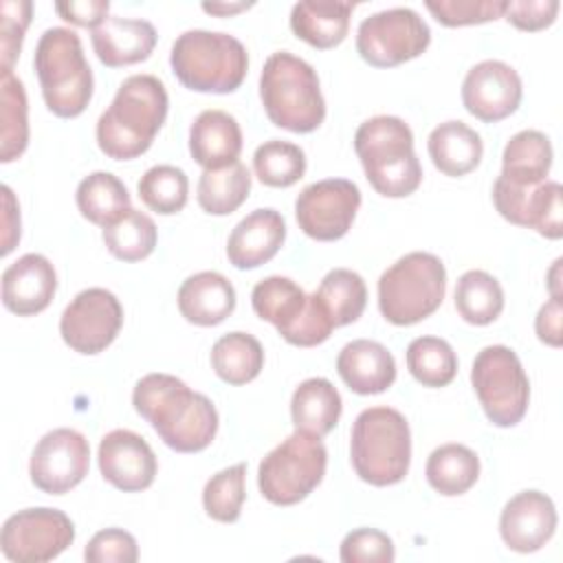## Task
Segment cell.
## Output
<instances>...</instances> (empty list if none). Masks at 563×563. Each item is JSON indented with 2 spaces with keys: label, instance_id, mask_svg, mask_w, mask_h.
I'll list each match as a JSON object with an SVG mask.
<instances>
[{
  "label": "cell",
  "instance_id": "cell-25",
  "mask_svg": "<svg viewBox=\"0 0 563 563\" xmlns=\"http://www.w3.org/2000/svg\"><path fill=\"white\" fill-rule=\"evenodd\" d=\"M242 130L224 110H202L189 128V154L205 169H220L238 161Z\"/></svg>",
  "mask_w": 563,
  "mask_h": 563
},
{
  "label": "cell",
  "instance_id": "cell-52",
  "mask_svg": "<svg viewBox=\"0 0 563 563\" xmlns=\"http://www.w3.org/2000/svg\"><path fill=\"white\" fill-rule=\"evenodd\" d=\"M561 257L554 260L552 268L548 271V288H550V297H561Z\"/></svg>",
  "mask_w": 563,
  "mask_h": 563
},
{
  "label": "cell",
  "instance_id": "cell-6",
  "mask_svg": "<svg viewBox=\"0 0 563 563\" xmlns=\"http://www.w3.org/2000/svg\"><path fill=\"white\" fill-rule=\"evenodd\" d=\"M33 66L46 108L62 119L79 117L92 99V68L73 29L51 26L35 46Z\"/></svg>",
  "mask_w": 563,
  "mask_h": 563
},
{
  "label": "cell",
  "instance_id": "cell-21",
  "mask_svg": "<svg viewBox=\"0 0 563 563\" xmlns=\"http://www.w3.org/2000/svg\"><path fill=\"white\" fill-rule=\"evenodd\" d=\"M57 290V273L48 257L24 253L2 273V303L18 317H31L48 308Z\"/></svg>",
  "mask_w": 563,
  "mask_h": 563
},
{
  "label": "cell",
  "instance_id": "cell-51",
  "mask_svg": "<svg viewBox=\"0 0 563 563\" xmlns=\"http://www.w3.org/2000/svg\"><path fill=\"white\" fill-rule=\"evenodd\" d=\"M253 2H202V11L213 15H233L244 9H251Z\"/></svg>",
  "mask_w": 563,
  "mask_h": 563
},
{
  "label": "cell",
  "instance_id": "cell-15",
  "mask_svg": "<svg viewBox=\"0 0 563 563\" xmlns=\"http://www.w3.org/2000/svg\"><path fill=\"white\" fill-rule=\"evenodd\" d=\"M123 325V308L114 292L106 288H86L64 308L59 334L64 343L79 354L103 352Z\"/></svg>",
  "mask_w": 563,
  "mask_h": 563
},
{
  "label": "cell",
  "instance_id": "cell-20",
  "mask_svg": "<svg viewBox=\"0 0 563 563\" xmlns=\"http://www.w3.org/2000/svg\"><path fill=\"white\" fill-rule=\"evenodd\" d=\"M556 530L554 501L541 490H521L508 499L499 515L504 543L521 554L541 550Z\"/></svg>",
  "mask_w": 563,
  "mask_h": 563
},
{
  "label": "cell",
  "instance_id": "cell-17",
  "mask_svg": "<svg viewBox=\"0 0 563 563\" xmlns=\"http://www.w3.org/2000/svg\"><path fill=\"white\" fill-rule=\"evenodd\" d=\"M493 202L499 216L517 227L534 229L539 235L550 240H559L563 235L561 185L556 180L517 187L497 176L493 185Z\"/></svg>",
  "mask_w": 563,
  "mask_h": 563
},
{
  "label": "cell",
  "instance_id": "cell-39",
  "mask_svg": "<svg viewBox=\"0 0 563 563\" xmlns=\"http://www.w3.org/2000/svg\"><path fill=\"white\" fill-rule=\"evenodd\" d=\"M407 369L424 387H444L457 374V356L440 336H418L405 352Z\"/></svg>",
  "mask_w": 563,
  "mask_h": 563
},
{
  "label": "cell",
  "instance_id": "cell-5",
  "mask_svg": "<svg viewBox=\"0 0 563 563\" xmlns=\"http://www.w3.org/2000/svg\"><path fill=\"white\" fill-rule=\"evenodd\" d=\"M169 64L185 88L227 95L242 86L249 55L244 44L229 33L191 29L174 40Z\"/></svg>",
  "mask_w": 563,
  "mask_h": 563
},
{
  "label": "cell",
  "instance_id": "cell-43",
  "mask_svg": "<svg viewBox=\"0 0 563 563\" xmlns=\"http://www.w3.org/2000/svg\"><path fill=\"white\" fill-rule=\"evenodd\" d=\"M424 7L444 26H466L501 18L506 0H427Z\"/></svg>",
  "mask_w": 563,
  "mask_h": 563
},
{
  "label": "cell",
  "instance_id": "cell-12",
  "mask_svg": "<svg viewBox=\"0 0 563 563\" xmlns=\"http://www.w3.org/2000/svg\"><path fill=\"white\" fill-rule=\"evenodd\" d=\"M429 24L409 7H394L367 15L356 31L358 55L376 68L398 66L427 51Z\"/></svg>",
  "mask_w": 563,
  "mask_h": 563
},
{
  "label": "cell",
  "instance_id": "cell-46",
  "mask_svg": "<svg viewBox=\"0 0 563 563\" xmlns=\"http://www.w3.org/2000/svg\"><path fill=\"white\" fill-rule=\"evenodd\" d=\"M88 563H134L139 559L136 539L123 528L99 530L86 545Z\"/></svg>",
  "mask_w": 563,
  "mask_h": 563
},
{
  "label": "cell",
  "instance_id": "cell-10",
  "mask_svg": "<svg viewBox=\"0 0 563 563\" xmlns=\"http://www.w3.org/2000/svg\"><path fill=\"white\" fill-rule=\"evenodd\" d=\"M251 303L260 319L273 323L282 339L297 347L323 343L334 328L317 295H306L290 277H264L253 286Z\"/></svg>",
  "mask_w": 563,
  "mask_h": 563
},
{
  "label": "cell",
  "instance_id": "cell-33",
  "mask_svg": "<svg viewBox=\"0 0 563 563\" xmlns=\"http://www.w3.org/2000/svg\"><path fill=\"white\" fill-rule=\"evenodd\" d=\"M211 367L229 385H246L264 367L262 343L246 332L222 334L211 347Z\"/></svg>",
  "mask_w": 563,
  "mask_h": 563
},
{
  "label": "cell",
  "instance_id": "cell-45",
  "mask_svg": "<svg viewBox=\"0 0 563 563\" xmlns=\"http://www.w3.org/2000/svg\"><path fill=\"white\" fill-rule=\"evenodd\" d=\"M339 559L343 563H391L396 559L394 541L376 528H356L341 541Z\"/></svg>",
  "mask_w": 563,
  "mask_h": 563
},
{
  "label": "cell",
  "instance_id": "cell-13",
  "mask_svg": "<svg viewBox=\"0 0 563 563\" xmlns=\"http://www.w3.org/2000/svg\"><path fill=\"white\" fill-rule=\"evenodd\" d=\"M75 541V523L57 508H24L13 512L0 532V548L9 561L44 563L59 556Z\"/></svg>",
  "mask_w": 563,
  "mask_h": 563
},
{
  "label": "cell",
  "instance_id": "cell-28",
  "mask_svg": "<svg viewBox=\"0 0 563 563\" xmlns=\"http://www.w3.org/2000/svg\"><path fill=\"white\" fill-rule=\"evenodd\" d=\"M427 150L435 169L453 178L473 172L484 156L482 136L464 121H444L435 125L427 139Z\"/></svg>",
  "mask_w": 563,
  "mask_h": 563
},
{
  "label": "cell",
  "instance_id": "cell-8",
  "mask_svg": "<svg viewBox=\"0 0 563 563\" xmlns=\"http://www.w3.org/2000/svg\"><path fill=\"white\" fill-rule=\"evenodd\" d=\"M446 292V268L427 251L396 260L378 279V310L394 325H413L431 317Z\"/></svg>",
  "mask_w": 563,
  "mask_h": 563
},
{
  "label": "cell",
  "instance_id": "cell-7",
  "mask_svg": "<svg viewBox=\"0 0 563 563\" xmlns=\"http://www.w3.org/2000/svg\"><path fill=\"white\" fill-rule=\"evenodd\" d=\"M350 460L356 475L372 486L402 482L411 462L407 418L394 407L363 409L352 424Z\"/></svg>",
  "mask_w": 563,
  "mask_h": 563
},
{
  "label": "cell",
  "instance_id": "cell-34",
  "mask_svg": "<svg viewBox=\"0 0 563 563\" xmlns=\"http://www.w3.org/2000/svg\"><path fill=\"white\" fill-rule=\"evenodd\" d=\"M251 191V172L240 161L220 167L205 169L198 178L196 198L202 211L211 216L233 213Z\"/></svg>",
  "mask_w": 563,
  "mask_h": 563
},
{
  "label": "cell",
  "instance_id": "cell-38",
  "mask_svg": "<svg viewBox=\"0 0 563 563\" xmlns=\"http://www.w3.org/2000/svg\"><path fill=\"white\" fill-rule=\"evenodd\" d=\"M103 244L106 249L121 262H139L145 260L158 240V231L154 220L139 211L125 209L114 222L103 227Z\"/></svg>",
  "mask_w": 563,
  "mask_h": 563
},
{
  "label": "cell",
  "instance_id": "cell-49",
  "mask_svg": "<svg viewBox=\"0 0 563 563\" xmlns=\"http://www.w3.org/2000/svg\"><path fill=\"white\" fill-rule=\"evenodd\" d=\"M561 317H563V308H561V297H550L537 312L534 319V332L539 336L541 343L552 345V347H561Z\"/></svg>",
  "mask_w": 563,
  "mask_h": 563
},
{
  "label": "cell",
  "instance_id": "cell-42",
  "mask_svg": "<svg viewBox=\"0 0 563 563\" xmlns=\"http://www.w3.org/2000/svg\"><path fill=\"white\" fill-rule=\"evenodd\" d=\"M244 482H246V464L244 462H238V464L211 475L202 488L205 512L220 523L238 521L240 512H242L244 497H246Z\"/></svg>",
  "mask_w": 563,
  "mask_h": 563
},
{
  "label": "cell",
  "instance_id": "cell-37",
  "mask_svg": "<svg viewBox=\"0 0 563 563\" xmlns=\"http://www.w3.org/2000/svg\"><path fill=\"white\" fill-rule=\"evenodd\" d=\"M314 295L325 308L334 328L354 323L367 303L365 282L356 271L350 268L328 271Z\"/></svg>",
  "mask_w": 563,
  "mask_h": 563
},
{
  "label": "cell",
  "instance_id": "cell-24",
  "mask_svg": "<svg viewBox=\"0 0 563 563\" xmlns=\"http://www.w3.org/2000/svg\"><path fill=\"white\" fill-rule=\"evenodd\" d=\"M336 372L354 394H383L396 380V361L383 343L354 339L341 347Z\"/></svg>",
  "mask_w": 563,
  "mask_h": 563
},
{
  "label": "cell",
  "instance_id": "cell-1",
  "mask_svg": "<svg viewBox=\"0 0 563 563\" xmlns=\"http://www.w3.org/2000/svg\"><path fill=\"white\" fill-rule=\"evenodd\" d=\"M132 405L158 438L178 453H198L216 438L218 411L213 402L172 374L143 376L134 385Z\"/></svg>",
  "mask_w": 563,
  "mask_h": 563
},
{
  "label": "cell",
  "instance_id": "cell-29",
  "mask_svg": "<svg viewBox=\"0 0 563 563\" xmlns=\"http://www.w3.org/2000/svg\"><path fill=\"white\" fill-rule=\"evenodd\" d=\"M343 411L341 394L336 387L321 376L306 378L297 385L290 398V418L295 429L323 438L330 433Z\"/></svg>",
  "mask_w": 563,
  "mask_h": 563
},
{
  "label": "cell",
  "instance_id": "cell-35",
  "mask_svg": "<svg viewBox=\"0 0 563 563\" xmlns=\"http://www.w3.org/2000/svg\"><path fill=\"white\" fill-rule=\"evenodd\" d=\"M79 213L99 227L114 222L125 209H130L128 187L112 172H92L77 185Z\"/></svg>",
  "mask_w": 563,
  "mask_h": 563
},
{
  "label": "cell",
  "instance_id": "cell-36",
  "mask_svg": "<svg viewBox=\"0 0 563 563\" xmlns=\"http://www.w3.org/2000/svg\"><path fill=\"white\" fill-rule=\"evenodd\" d=\"M455 310L473 325L493 323L504 310V288L486 271H466L455 284Z\"/></svg>",
  "mask_w": 563,
  "mask_h": 563
},
{
  "label": "cell",
  "instance_id": "cell-23",
  "mask_svg": "<svg viewBox=\"0 0 563 563\" xmlns=\"http://www.w3.org/2000/svg\"><path fill=\"white\" fill-rule=\"evenodd\" d=\"M156 29L147 20L108 15L92 29L90 42L95 55L108 68L130 66L147 59L156 46Z\"/></svg>",
  "mask_w": 563,
  "mask_h": 563
},
{
  "label": "cell",
  "instance_id": "cell-40",
  "mask_svg": "<svg viewBox=\"0 0 563 563\" xmlns=\"http://www.w3.org/2000/svg\"><path fill=\"white\" fill-rule=\"evenodd\" d=\"M253 169L268 187H290L306 174V154L290 141L271 139L255 150Z\"/></svg>",
  "mask_w": 563,
  "mask_h": 563
},
{
  "label": "cell",
  "instance_id": "cell-4",
  "mask_svg": "<svg viewBox=\"0 0 563 563\" xmlns=\"http://www.w3.org/2000/svg\"><path fill=\"white\" fill-rule=\"evenodd\" d=\"M260 99L271 123L290 132H312L325 119L317 70L288 51H275L264 62Z\"/></svg>",
  "mask_w": 563,
  "mask_h": 563
},
{
  "label": "cell",
  "instance_id": "cell-18",
  "mask_svg": "<svg viewBox=\"0 0 563 563\" xmlns=\"http://www.w3.org/2000/svg\"><path fill=\"white\" fill-rule=\"evenodd\" d=\"M521 77L501 59H484L475 64L462 81V103L466 112L484 123L510 117L521 103Z\"/></svg>",
  "mask_w": 563,
  "mask_h": 563
},
{
  "label": "cell",
  "instance_id": "cell-11",
  "mask_svg": "<svg viewBox=\"0 0 563 563\" xmlns=\"http://www.w3.org/2000/svg\"><path fill=\"white\" fill-rule=\"evenodd\" d=\"M471 383L486 418L495 427H515L528 411L530 383L508 345H486L471 367Z\"/></svg>",
  "mask_w": 563,
  "mask_h": 563
},
{
  "label": "cell",
  "instance_id": "cell-2",
  "mask_svg": "<svg viewBox=\"0 0 563 563\" xmlns=\"http://www.w3.org/2000/svg\"><path fill=\"white\" fill-rule=\"evenodd\" d=\"M167 90L154 75H130L117 88L97 121V145L114 161H130L150 150L167 117Z\"/></svg>",
  "mask_w": 563,
  "mask_h": 563
},
{
  "label": "cell",
  "instance_id": "cell-48",
  "mask_svg": "<svg viewBox=\"0 0 563 563\" xmlns=\"http://www.w3.org/2000/svg\"><path fill=\"white\" fill-rule=\"evenodd\" d=\"M108 0H81V2H57L55 11L70 24L77 26H99L108 18Z\"/></svg>",
  "mask_w": 563,
  "mask_h": 563
},
{
  "label": "cell",
  "instance_id": "cell-31",
  "mask_svg": "<svg viewBox=\"0 0 563 563\" xmlns=\"http://www.w3.org/2000/svg\"><path fill=\"white\" fill-rule=\"evenodd\" d=\"M424 475L435 493L444 497L464 495L479 477V457L473 449L449 442L431 451Z\"/></svg>",
  "mask_w": 563,
  "mask_h": 563
},
{
  "label": "cell",
  "instance_id": "cell-50",
  "mask_svg": "<svg viewBox=\"0 0 563 563\" xmlns=\"http://www.w3.org/2000/svg\"><path fill=\"white\" fill-rule=\"evenodd\" d=\"M20 242V205L9 185H2V255H9Z\"/></svg>",
  "mask_w": 563,
  "mask_h": 563
},
{
  "label": "cell",
  "instance_id": "cell-30",
  "mask_svg": "<svg viewBox=\"0 0 563 563\" xmlns=\"http://www.w3.org/2000/svg\"><path fill=\"white\" fill-rule=\"evenodd\" d=\"M552 167V143L539 130L512 134L501 154V178L517 187H530L548 180Z\"/></svg>",
  "mask_w": 563,
  "mask_h": 563
},
{
  "label": "cell",
  "instance_id": "cell-9",
  "mask_svg": "<svg viewBox=\"0 0 563 563\" xmlns=\"http://www.w3.org/2000/svg\"><path fill=\"white\" fill-rule=\"evenodd\" d=\"M328 451L319 435L299 431L264 455L257 468V486L275 506H292L306 499L323 479Z\"/></svg>",
  "mask_w": 563,
  "mask_h": 563
},
{
  "label": "cell",
  "instance_id": "cell-14",
  "mask_svg": "<svg viewBox=\"0 0 563 563\" xmlns=\"http://www.w3.org/2000/svg\"><path fill=\"white\" fill-rule=\"evenodd\" d=\"M361 207V189L347 178H325L303 187L295 200L299 229L319 242L343 238Z\"/></svg>",
  "mask_w": 563,
  "mask_h": 563
},
{
  "label": "cell",
  "instance_id": "cell-47",
  "mask_svg": "<svg viewBox=\"0 0 563 563\" xmlns=\"http://www.w3.org/2000/svg\"><path fill=\"white\" fill-rule=\"evenodd\" d=\"M559 0H512L506 2V20L521 31H541L556 20Z\"/></svg>",
  "mask_w": 563,
  "mask_h": 563
},
{
  "label": "cell",
  "instance_id": "cell-32",
  "mask_svg": "<svg viewBox=\"0 0 563 563\" xmlns=\"http://www.w3.org/2000/svg\"><path fill=\"white\" fill-rule=\"evenodd\" d=\"M29 145V101L13 70L0 68V161L11 163Z\"/></svg>",
  "mask_w": 563,
  "mask_h": 563
},
{
  "label": "cell",
  "instance_id": "cell-19",
  "mask_svg": "<svg viewBox=\"0 0 563 563\" xmlns=\"http://www.w3.org/2000/svg\"><path fill=\"white\" fill-rule=\"evenodd\" d=\"M99 471L108 484L123 493H139L152 486L158 462L147 440L130 429H114L99 442Z\"/></svg>",
  "mask_w": 563,
  "mask_h": 563
},
{
  "label": "cell",
  "instance_id": "cell-16",
  "mask_svg": "<svg viewBox=\"0 0 563 563\" xmlns=\"http://www.w3.org/2000/svg\"><path fill=\"white\" fill-rule=\"evenodd\" d=\"M88 440L75 429L59 427L37 440L31 453L29 475L42 493L64 495L88 475Z\"/></svg>",
  "mask_w": 563,
  "mask_h": 563
},
{
  "label": "cell",
  "instance_id": "cell-44",
  "mask_svg": "<svg viewBox=\"0 0 563 563\" xmlns=\"http://www.w3.org/2000/svg\"><path fill=\"white\" fill-rule=\"evenodd\" d=\"M33 2L29 0H2L0 2V68L13 70L20 55L24 33L31 24Z\"/></svg>",
  "mask_w": 563,
  "mask_h": 563
},
{
  "label": "cell",
  "instance_id": "cell-22",
  "mask_svg": "<svg viewBox=\"0 0 563 563\" xmlns=\"http://www.w3.org/2000/svg\"><path fill=\"white\" fill-rule=\"evenodd\" d=\"M286 240V220L279 211L264 207L244 216L227 240V257L240 268H257L273 260Z\"/></svg>",
  "mask_w": 563,
  "mask_h": 563
},
{
  "label": "cell",
  "instance_id": "cell-27",
  "mask_svg": "<svg viewBox=\"0 0 563 563\" xmlns=\"http://www.w3.org/2000/svg\"><path fill=\"white\" fill-rule=\"evenodd\" d=\"M354 7V2L336 0L297 2L290 11V29L299 40L308 42L314 48H334L347 35L350 15Z\"/></svg>",
  "mask_w": 563,
  "mask_h": 563
},
{
  "label": "cell",
  "instance_id": "cell-41",
  "mask_svg": "<svg viewBox=\"0 0 563 563\" xmlns=\"http://www.w3.org/2000/svg\"><path fill=\"white\" fill-rule=\"evenodd\" d=\"M139 198L161 216L178 213L187 205L189 180L176 165H154L139 180Z\"/></svg>",
  "mask_w": 563,
  "mask_h": 563
},
{
  "label": "cell",
  "instance_id": "cell-26",
  "mask_svg": "<svg viewBox=\"0 0 563 563\" xmlns=\"http://www.w3.org/2000/svg\"><path fill=\"white\" fill-rule=\"evenodd\" d=\"M178 310L194 325H218L235 310V288L222 273L200 271L180 284Z\"/></svg>",
  "mask_w": 563,
  "mask_h": 563
},
{
  "label": "cell",
  "instance_id": "cell-3",
  "mask_svg": "<svg viewBox=\"0 0 563 563\" xmlns=\"http://www.w3.org/2000/svg\"><path fill=\"white\" fill-rule=\"evenodd\" d=\"M354 150L369 185L387 198H405L422 183V167L413 152V132L391 114L363 121L354 134Z\"/></svg>",
  "mask_w": 563,
  "mask_h": 563
}]
</instances>
